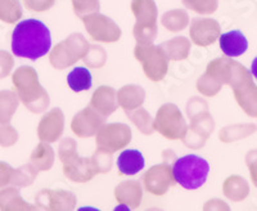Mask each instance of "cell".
<instances>
[{
	"label": "cell",
	"instance_id": "obj_1",
	"mask_svg": "<svg viewBox=\"0 0 257 211\" xmlns=\"http://www.w3.org/2000/svg\"><path fill=\"white\" fill-rule=\"evenodd\" d=\"M52 48V35L47 25L29 18L17 25L12 34V52L21 58L31 61L44 57Z\"/></svg>",
	"mask_w": 257,
	"mask_h": 211
},
{
	"label": "cell",
	"instance_id": "obj_2",
	"mask_svg": "<svg viewBox=\"0 0 257 211\" xmlns=\"http://www.w3.org/2000/svg\"><path fill=\"white\" fill-rule=\"evenodd\" d=\"M210 174V165L198 155H185L173 166L175 182L185 189H198L205 184Z\"/></svg>",
	"mask_w": 257,
	"mask_h": 211
},
{
	"label": "cell",
	"instance_id": "obj_3",
	"mask_svg": "<svg viewBox=\"0 0 257 211\" xmlns=\"http://www.w3.org/2000/svg\"><path fill=\"white\" fill-rule=\"evenodd\" d=\"M219 43L222 53L231 58L242 56L248 49V41L245 39L244 34L239 30H231L228 33L221 34Z\"/></svg>",
	"mask_w": 257,
	"mask_h": 211
},
{
	"label": "cell",
	"instance_id": "obj_4",
	"mask_svg": "<svg viewBox=\"0 0 257 211\" xmlns=\"http://www.w3.org/2000/svg\"><path fill=\"white\" fill-rule=\"evenodd\" d=\"M146 166V160L141 151H122L117 158V167L123 175H135Z\"/></svg>",
	"mask_w": 257,
	"mask_h": 211
},
{
	"label": "cell",
	"instance_id": "obj_5",
	"mask_svg": "<svg viewBox=\"0 0 257 211\" xmlns=\"http://www.w3.org/2000/svg\"><path fill=\"white\" fill-rule=\"evenodd\" d=\"M67 82L73 91H85L91 88L93 79L88 68L76 67L68 73Z\"/></svg>",
	"mask_w": 257,
	"mask_h": 211
},
{
	"label": "cell",
	"instance_id": "obj_6",
	"mask_svg": "<svg viewBox=\"0 0 257 211\" xmlns=\"http://www.w3.org/2000/svg\"><path fill=\"white\" fill-rule=\"evenodd\" d=\"M73 2H75V9L79 13L86 9L98 8V0H73Z\"/></svg>",
	"mask_w": 257,
	"mask_h": 211
},
{
	"label": "cell",
	"instance_id": "obj_7",
	"mask_svg": "<svg viewBox=\"0 0 257 211\" xmlns=\"http://www.w3.org/2000/svg\"><path fill=\"white\" fill-rule=\"evenodd\" d=\"M27 3V6L31 9H38V11H41V9H48L53 4L54 0H25Z\"/></svg>",
	"mask_w": 257,
	"mask_h": 211
},
{
	"label": "cell",
	"instance_id": "obj_8",
	"mask_svg": "<svg viewBox=\"0 0 257 211\" xmlns=\"http://www.w3.org/2000/svg\"><path fill=\"white\" fill-rule=\"evenodd\" d=\"M249 164V169H251V175L252 179H253L254 184L257 185V152H254L253 155L249 156L248 160Z\"/></svg>",
	"mask_w": 257,
	"mask_h": 211
},
{
	"label": "cell",
	"instance_id": "obj_9",
	"mask_svg": "<svg viewBox=\"0 0 257 211\" xmlns=\"http://www.w3.org/2000/svg\"><path fill=\"white\" fill-rule=\"evenodd\" d=\"M249 72H251L252 75H253L254 79H257V57L253 59V61H252L251 70H249Z\"/></svg>",
	"mask_w": 257,
	"mask_h": 211
}]
</instances>
